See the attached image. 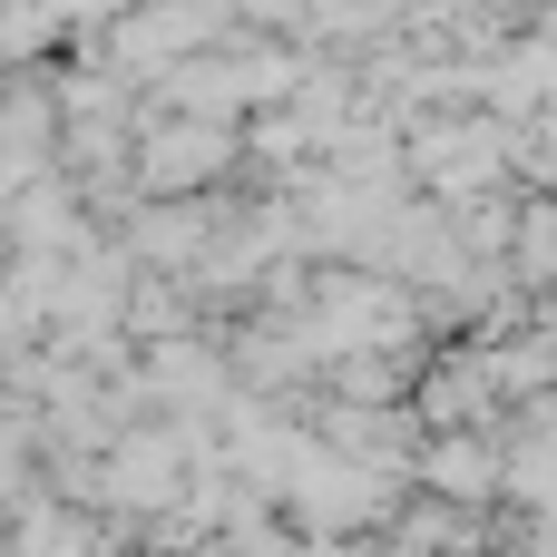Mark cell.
<instances>
[{"label":"cell","mask_w":557,"mask_h":557,"mask_svg":"<svg viewBox=\"0 0 557 557\" xmlns=\"http://www.w3.org/2000/svg\"><path fill=\"white\" fill-rule=\"evenodd\" d=\"M215 157H225V137H215V127H186V137L147 147V176H157V186H176V176H196V166H215Z\"/></svg>","instance_id":"1"},{"label":"cell","mask_w":557,"mask_h":557,"mask_svg":"<svg viewBox=\"0 0 557 557\" xmlns=\"http://www.w3.org/2000/svg\"><path fill=\"white\" fill-rule=\"evenodd\" d=\"M431 470H441L450 490H480V480H490V450H480V441H460V431H441V450H431Z\"/></svg>","instance_id":"2"},{"label":"cell","mask_w":557,"mask_h":557,"mask_svg":"<svg viewBox=\"0 0 557 557\" xmlns=\"http://www.w3.org/2000/svg\"><path fill=\"white\" fill-rule=\"evenodd\" d=\"M529 264H548V274H557V206L529 215Z\"/></svg>","instance_id":"3"}]
</instances>
